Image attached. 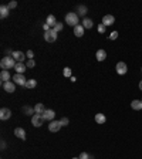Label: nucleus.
<instances>
[{
	"label": "nucleus",
	"mask_w": 142,
	"mask_h": 159,
	"mask_svg": "<svg viewBox=\"0 0 142 159\" xmlns=\"http://www.w3.org/2000/svg\"><path fill=\"white\" fill-rule=\"evenodd\" d=\"M16 60L13 58V57H3L1 61H0V67L3 68V70H10V68H14L16 67Z\"/></svg>",
	"instance_id": "1"
},
{
	"label": "nucleus",
	"mask_w": 142,
	"mask_h": 159,
	"mask_svg": "<svg viewBox=\"0 0 142 159\" xmlns=\"http://www.w3.org/2000/svg\"><path fill=\"white\" fill-rule=\"evenodd\" d=\"M66 23L68 24V26H72V27L78 26V14L74 13V11L67 13V14H66Z\"/></svg>",
	"instance_id": "2"
},
{
	"label": "nucleus",
	"mask_w": 142,
	"mask_h": 159,
	"mask_svg": "<svg viewBox=\"0 0 142 159\" xmlns=\"http://www.w3.org/2000/svg\"><path fill=\"white\" fill-rule=\"evenodd\" d=\"M57 31H54V28H51L50 31H46L44 33V40L47 41V43H54L55 40H57Z\"/></svg>",
	"instance_id": "3"
},
{
	"label": "nucleus",
	"mask_w": 142,
	"mask_h": 159,
	"mask_svg": "<svg viewBox=\"0 0 142 159\" xmlns=\"http://www.w3.org/2000/svg\"><path fill=\"white\" fill-rule=\"evenodd\" d=\"M44 121H46V119L43 118V114H34V115L31 116V124H33L36 128H38V126L43 125Z\"/></svg>",
	"instance_id": "4"
},
{
	"label": "nucleus",
	"mask_w": 142,
	"mask_h": 159,
	"mask_svg": "<svg viewBox=\"0 0 142 159\" xmlns=\"http://www.w3.org/2000/svg\"><path fill=\"white\" fill-rule=\"evenodd\" d=\"M115 70H117V72H118L120 75H124V74H126V71H128V66H126L124 61H120V63H117Z\"/></svg>",
	"instance_id": "5"
},
{
	"label": "nucleus",
	"mask_w": 142,
	"mask_h": 159,
	"mask_svg": "<svg viewBox=\"0 0 142 159\" xmlns=\"http://www.w3.org/2000/svg\"><path fill=\"white\" fill-rule=\"evenodd\" d=\"M13 80H14V84H17V85H22V87H24L26 85V82H27V80H26V77L23 75V74H14V77H13Z\"/></svg>",
	"instance_id": "6"
},
{
	"label": "nucleus",
	"mask_w": 142,
	"mask_h": 159,
	"mask_svg": "<svg viewBox=\"0 0 142 159\" xmlns=\"http://www.w3.org/2000/svg\"><path fill=\"white\" fill-rule=\"evenodd\" d=\"M102 24H104L105 27H108V26H112L115 23V17L112 16V14H107V16H104L102 17Z\"/></svg>",
	"instance_id": "7"
},
{
	"label": "nucleus",
	"mask_w": 142,
	"mask_h": 159,
	"mask_svg": "<svg viewBox=\"0 0 142 159\" xmlns=\"http://www.w3.org/2000/svg\"><path fill=\"white\" fill-rule=\"evenodd\" d=\"M3 88H4V91L6 93H14L16 91V84L14 82H11V81H7V82H3Z\"/></svg>",
	"instance_id": "8"
},
{
	"label": "nucleus",
	"mask_w": 142,
	"mask_h": 159,
	"mask_svg": "<svg viewBox=\"0 0 142 159\" xmlns=\"http://www.w3.org/2000/svg\"><path fill=\"white\" fill-rule=\"evenodd\" d=\"M60 128H61L60 121H51V122L49 124L50 132H57V131H60Z\"/></svg>",
	"instance_id": "9"
},
{
	"label": "nucleus",
	"mask_w": 142,
	"mask_h": 159,
	"mask_svg": "<svg viewBox=\"0 0 142 159\" xmlns=\"http://www.w3.org/2000/svg\"><path fill=\"white\" fill-rule=\"evenodd\" d=\"M54 116H55V112L53 110H46L43 112V118L46 121H50V122H51V121H54Z\"/></svg>",
	"instance_id": "10"
},
{
	"label": "nucleus",
	"mask_w": 142,
	"mask_h": 159,
	"mask_svg": "<svg viewBox=\"0 0 142 159\" xmlns=\"http://www.w3.org/2000/svg\"><path fill=\"white\" fill-rule=\"evenodd\" d=\"M10 116H11V111L9 110V108H1V110H0V119L1 121L9 119Z\"/></svg>",
	"instance_id": "11"
},
{
	"label": "nucleus",
	"mask_w": 142,
	"mask_h": 159,
	"mask_svg": "<svg viewBox=\"0 0 142 159\" xmlns=\"http://www.w3.org/2000/svg\"><path fill=\"white\" fill-rule=\"evenodd\" d=\"M11 57L16 60V63H23V61H24V58H26V55L23 54L22 51H14Z\"/></svg>",
	"instance_id": "12"
},
{
	"label": "nucleus",
	"mask_w": 142,
	"mask_h": 159,
	"mask_svg": "<svg viewBox=\"0 0 142 159\" xmlns=\"http://www.w3.org/2000/svg\"><path fill=\"white\" fill-rule=\"evenodd\" d=\"M10 78H11L10 71H7V70H1V72H0V80H1V82H7Z\"/></svg>",
	"instance_id": "13"
},
{
	"label": "nucleus",
	"mask_w": 142,
	"mask_h": 159,
	"mask_svg": "<svg viewBox=\"0 0 142 159\" xmlns=\"http://www.w3.org/2000/svg\"><path fill=\"white\" fill-rule=\"evenodd\" d=\"M14 135H16L17 138H20L22 141H24V139H26V131H24L23 128H20V126L14 129Z\"/></svg>",
	"instance_id": "14"
},
{
	"label": "nucleus",
	"mask_w": 142,
	"mask_h": 159,
	"mask_svg": "<svg viewBox=\"0 0 142 159\" xmlns=\"http://www.w3.org/2000/svg\"><path fill=\"white\" fill-rule=\"evenodd\" d=\"M131 108L135 111H141L142 110V99H134L131 102Z\"/></svg>",
	"instance_id": "15"
},
{
	"label": "nucleus",
	"mask_w": 142,
	"mask_h": 159,
	"mask_svg": "<svg viewBox=\"0 0 142 159\" xmlns=\"http://www.w3.org/2000/svg\"><path fill=\"white\" fill-rule=\"evenodd\" d=\"M14 70H16V74H24V71L27 70V67H26V64H23V63H17Z\"/></svg>",
	"instance_id": "16"
},
{
	"label": "nucleus",
	"mask_w": 142,
	"mask_h": 159,
	"mask_svg": "<svg viewBox=\"0 0 142 159\" xmlns=\"http://www.w3.org/2000/svg\"><path fill=\"white\" fill-rule=\"evenodd\" d=\"M95 58L98 61H104L107 58V51L105 50H98L97 53H95Z\"/></svg>",
	"instance_id": "17"
},
{
	"label": "nucleus",
	"mask_w": 142,
	"mask_h": 159,
	"mask_svg": "<svg viewBox=\"0 0 142 159\" xmlns=\"http://www.w3.org/2000/svg\"><path fill=\"white\" fill-rule=\"evenodd\" d=\"M46 23H47V24H49L51 28L54 27L55 24H57V20H55L54 14H49V16H47V20H46Z\"/></svg>",
	"instance_id": "18"
},
{
	"label": "nucleus",
	"mask_w": 142,
	"mask_h": 159,
	"mask_svg": "<svg viewBox=\"0 0 142 159\" xmlns=\"http://www.w3.org/2000/svg\"><path fill=\"white\" fill-rule=\"evenodd\" d=\"M74 34H75V37H82L84 36V27L81 24H78V26L74 27Z\"/></svg>",
	"instance_id": "19"
},
{
	"label": "nucleus",
	"mask_w": 142,
	"mask_h": 159,
	"mask_svg": "<svg viewBox=\"0 0 142 159\" xmlns=\"http://www.w3.org/2000/svg\"><path fill=\"white\" fill-rule=\"evenodd\" d=\"M9 7H7V6H1V7H0V17H1V19H6V17L9 16Z\"/></svg>",
	"instance_id": "20"
},
{
	"label": "nucleus",
	"mask_w": 142,
	"mask_h": 159,
	"mask_svg": "<svg viewBox=\"0 0 142 159\" xmlns=\"http://www.w3.org/2000/svg\"><path fill=\"white\" fill-rule=\"evenodd\" d=\"M105 121H107V116H105L104 114H101V112H99V114H95V122H97V124H104Z\"/></svg>",
	"instance_id": "21"
},
{
	"label": "nucleus",
	"mask_w": 142,
	"mask_h": 159,
	"mask_svg": "<svg viewBox=\"0 0 142 159\" xmlns=\"http://www.w3.org/2000/svg\"><path fill=\"white\" fill-rule=\"evenodd\" d=\"M77 14H78V16H85V14H87V7L80 4L77 7Z\"/></svg>",
	"instance_id": "22"
},
{
	"label": "nucleus",
	"mask_w": 142,
	"mask_h": 159,
	"mask_svg": "<svg viewBox=\"0 0 142 159\" xmlns=\"http://www.w3.org/2000/svg\"><path fill=\"white\" fill-rule=\"evenodd\" d=\"M34 111H36V114H43L46 111V108H44V105L41 102H38V104L34 105Z\"/></svg>",
	"instance_id": "23"
},
{
	"label": "nucleus",
	"mask_w": 142,
	"mask_h": 159,
	"mask_svg": "<svg viewBox=\"0 0 142 159\" xmlns=\"http://www.w3.org/2000/svg\"><path fill=\"white\" fill-rule=\"evenodd\" d=\"M23 112H24L26 115H31V116L36 114L34 108H31V107H23Z\"/></svg>",
	"instance_id": "24"
},
{
	"label": "nucleus",
	"mask_w": 142,
	"mask_h": 159,
	"mask_svg": "<svg viewBox=\"0 0 142 159\" xmlns=\"http://www.w3.org/2000/svg\"><path fill=\"white\" fill-rule=\"evenodd\" d=\"M82 27L91 28L93 27V20H91V19H84V20H82Z\"/></svg>",
	"instance_id": "25"
},
{
	"label": "nucleus",
	"mask_w": 142,
	"mask_h": 159,
	"mask_svg": "<svg viewBox=\"0 0 142 159\" xmlns=\"http://www.w3.org/2000/svg\"><path fill=\"white\" fill-rule=\"evenodd\" d=\"M36 85H37V81L31 78V80H27V82H26V85H24V87L28 88V90H31V88H34Z\"/></svg>",
	"instance_id": "26"
},
{
	"label": "nucleus",
	"mask_w": 142,
	"mask_h": 159,
	"mask_svg": "<svg viewBox=\"0 0 142 159\" xmlns=\"http://www.w3.org/2000/svg\"><path fill=\"white\" fill-rule=\"evenodd\" d=\"M63 75H64V77H72V75H71V68H68V67H66V68H64V70H63Z\"/></svg>",
	"instance_id": "27"
},
{
	"label": "nucleus",
	"mask_w": 142,
	"mask_h": 159,
	"mask_svg": "<svg viewBox=\"0 0 142 159\" xmlns=\"http://www.w3.org/2000/svg\"><path fill=\"white\" fill-rule=\"evenodd\" d=\"M53 28H54V31H57V33H58V31H61V30H63V23L57 22V24H55Z\"/></svg>",
	"instance_id": "28"
},
{
	"label": "nucleus",
	"mask_w": 142,
	"mask_h": 159,
	"mask_svg": "<svg viewBox=\"0 0 142 159\" xmlns=\"http://www.w3.org/2000/svg\"><path fill=\"white\" fill-rule=\"evenodd\" d=\"M68 122H70V121H68V118H66V116H64V118H61V119H60L61 126H67V125H68Z\"/></svg>",
	"instance_id": "29"
},
{
	"label": "nucleus",
	"mask_w": 142,
	"mask_h": 159,
	"mask_svg": "<svg viewBox=\"0 0 142 159\" xmlns=\"http://www.w3.org/2000/svg\"><path fill=\"white\" fill-rule=\"evenodd\" d=\"M34 66H36L34 60H27V63H26V67H27V68H33Z\"/></svg>",
	"instance_id": "30"
},
{
	"label": "nucleus",
	"mask_w": 142,
	"mask_h": 159,
	"mask_svg": "<svg viewBox=\"0 0 142 159\" xmlns=\"http://www.w3.org/2000/svg\"><path fill=\"white\" fill-rule=\"evenodd\" d=\"M7 7H9V10H11V9H16V7H17V1H14V0H13V1H10V3L7 4Z\"/></svg>",
	"instance_id": "31"
},
{
	"label": "nucleus",
	"mask_w": 142,
	"mask_h": 159,
	"mask_svg": "<svg viewBox=\"0 0 142 159\" xmlns=\"http://www.w3.org/2000/svg\"><path fill=\"white\" fill-rule=\"evenodd\" d=\"M105 30H107V27H105L102 23H99L98 24V33H105Z\"/></svg>",
	"instance_id": "32"
},
{
	"label": "nucleus",
	"mask_w": 142,
	"mask_h": 159,
	"mask_svg": "<svg viewBox=\"0 0 142 159\" xmlns=\"http://www.w3.org/2000/svg\"><path fill=\"white\" fill-rule=\"evenodd\" d=\"M118 39V31H112L109 34V40H117Z\"/></svg>",
	"instance_id": "33"
},
{
	"label": "nucleus",
	"mask_w": 142,
	"mask_h": 159,
	"mask_svg": "<svg viewBox=\"0 0 142 159\" xmlns=\"http://www.w3.org/2000/svg\"><path fill=\"white\" fill-rule=\"evenodd\" d=\"M78 158H80V159H90V155H88L87 152H82V154L80 155Z\"/></svg>",
	"instance_id": "34"
},
{
	"label": "nucleus",
	"mask_w": 142,
	"mask_h": 159,
	"mask_svg": "<svg viewBox=\"0 0 142 159\" xmlns=\"http://www.w3.org/2000/svg\"><path fill=\"white\" fill-rule=\"evenodd\" d=\"M26 55H27V57H28V60H33L34 53H33V51H31V50H28V51H27V54H26Z\"/></svg>",
	"instance_id": "35"
},
{
	"label": "nucleus",
	"mask_w": 142,
	"mask_h": 159,
	"mask_svg": "<svg viewBox=\"0 0 142 159\" xmlns=\"http://www.w3.org/2000/svg\"><path fill=\"white\" fill-rule=\"evenodd\" d=\"M43 30H44V33H46V31H50V30H51V27H50L47 23H44V24H43Z\"/></svg>",
	"instance_id": "36"
},
{
	"label": "nucleus",
	"mask_w": 142,
	"mask_h": 159,
	"mask_svg": "<svg viewBox=\"0 0 142 159\" xmlns=\"http://www.w3.org/2000/svg\"><path fill=\"white\" fill-rule=\"evenodd\" d=\"M4 148H6V142L3 141V142H1V149H4Z\"/></svg>",
	"instance_id": "37"
},
{
	"label": "nucleus",
	"mask_w": 142,
	"mask_h": 159,
	"mask_svg": "<svg viewBox=\"0 0 142 159\" xmlns=\"http://www.w3.org/2000/svg\"><path fill=\"white\" fill-rule=\"evenodd\" d=\"M139 90H141V91H142V81L139 82Z\"/></svg>",
	"instance_id": "38"
},
{
	"label": "nucleus",
	"mask_w": 142,
	"mask_h": 159,
	"mask_svg": "<svg viewBox=\"0 0 142 159\" xmlns=\"http://www.w3.org/2000/svg\"><path fill=\"white\" fill-rule=\"evenodd\" d=\"M72 159H80V158H72Z\"/></svg>",
	"instance_id": "39"
},
{
	"label": "nucleus",
	"mask_w": 142,
	"mask_h": 159,
	"mask_svg": "<svg viewBox=\"0 0 142 159\" xmlns=\"http://www.w3.org/2000/svg\"><path fill=\"white\" fill-rule=\"evenodd\" d=\"M141 71H142V68H141Z\"/></svg>",
	"instance_id": "40"
}]
</instances>
